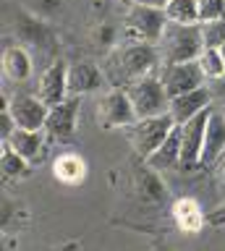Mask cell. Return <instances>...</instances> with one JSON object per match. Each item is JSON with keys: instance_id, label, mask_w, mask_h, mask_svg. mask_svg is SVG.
<instances>
[{"instance_id": "obj_1", "label": "cell", "mask_w": 225, "mask_h": 251, "mask_svg": "<svg viewBox=\"0 0 225 251\" xmlns=\"http://www.w3.org/2000/svg\"><path fill=\"white\" fill-rule=\"evenodd\" d=\"M162 66L157 45H144V42H118L113 55L102 66L105 78L110 89H128L139 78L157 74Z\"/></svg>"}, {"instance_id": "obj_2", "label": "cell", "mask_w": 225, "mask_h": 251, "mask_svg": "<svg viewBox=\"0 0 225 251\" xmlns=\"http://www.w3.org/2000/svg\"><path fill=\"white\" fill-rule=\"evenodd\" d=\"M204 34H201V24H168L165 34H162L157 50L162 66H175V63H194L204 50Z\"/></svg>"}, {"instance_id": "obj_3", "label": "cell", "mask_w": 225, "mask_h": 251, "mask_svg": "<svg viewBox=\"0 0 225 251\" xmlns=\"http://www.w3.org/2000/svg\"><path fill=\"white\" fill-rule=\"evenodd\" d=\"M168 16L160 8L152 5H131L123 19V31H121V42H144V45H160L162 34L168 29Z\"/></svg>"}, {"instance_id": "obj_4", "label": "cell", "mask_w": 225, "mask_h": 251, "mask_svg": "<svg viewBox=\"0 0 225 251\" xmlns=\"http://www.w3.org/2000/svg\"><path fill=\"white\" fill-rule=\"evenodd\" d=\"M175 128V121L168 115H157V118H142L136 121L134 126L126 128V136H128V144L134 149V154L139 160H150V157L160 149V144L168 139V133Z\"/></svg>"}, {"instance_id": "obj_5", "label": "cell", "mask_w": 225, "mask_h": 251, "mask_svg": "<svg viewBox=\"0 0 225 251\" xmlns=\"http://www.w3.org/2000/svg\"><path fill=\"white\" fill-rule=\"evenodd\" d=\"M126 92H128V97H131V105H134L136 121H142V118L168 115L170 97H168L165 84L160 81L157 74H150V76L139 78V81H134Z\"/></svg>"}, {"instance_id": "obj_6", "label": "cell", "mask_w": 225, "mask_h": 251, "mask_svg": "<svg viewBox=\"0 0 225 251\" xmlns=\"http://www.w3.org/2000/svg\"><path fill=\"white\" fill-rule=\"evenodd\" d=\"M215 107H207L204 113H199L197 118H191L189 123L181 126V168L183 173H194L201 165V152H204V133H207V123Z\"/></svg>"}, {"instance_id": "obj_7", "label": "cell", "mask_w": 225, "mask_h": 251, "mask_svg": "<svg viewBox=\"0 0 225 251\" xmlns=\"http://www.w3.org/2000/svg\"><path fill=\"white\" fill-rule=\"evenodd\" d=\"M97 121L105 131L128 128L136 123V113L126 89H110L97 100Z\"/></svg>"}, {"instance_id": "obj_8", "label": "cell", "mask_w": 225, "mask_h": 251, "mask_svg": "<svg viewBox=\"0 0 225 251\" xmlns=\"http://www.w3.org/2000/svg\"><path fill=\"white\" fill-rule=\"evenodd\" d=\"M157 76H160V81L165 84V92H168L170 100L178 97V94L199 89V86H207V78L201 74L197 60L194 63H175V66H160Z\"/></svg>"}, {"instance_id": "obj_9", "label": "cell", "mask_w": 225, "mask_h": 251, "mask_svg": "<svg viewBox=\"0 0 225 251\" xmlns=\"http://www.w3.org/2000/svg\"><path fill=\"white\" fill-rule=\"evenodd\" d=\"M11 115H13V123L16 128H26V131H45V123H48V113L50 107L37 97V94H29V92H19L13 94L11 102Z\"/></svg>"}, {"instance_id": "obj_10", "label": "cell", "mask_w": 225, "mask_h": 251, "mask_svg": "<svg viewBox=\"0 0 225 251\" xmlns=\"http://www.w3.org/2000/svg\"><path fill=\"white\" fill-rule=\"evenodd\" d=\"M81 97H68L60 105H52L48 113V123H45V133L52 141H68L76 133V123H79V107Z\"/></svg>"}, {"instance_id": "obj_11", "label": "cell", "mask_w": 225, "mask_h": 251, "mask_svg": "<svg viewBox=\"0 0 225 251\" xmlns=\"http://www.w3.org/2000/svg\"><path fill=\"white\" fill-rule=\"evenodd\" d=\"M37 97L48 107L60 105L63 100H68V63L66 60L55 58L42 71L40 84H37Z\"/></svg>"}, {"instance_id": "obj_12", "label": "cell", "mask_w": 225, "mask_h": 251, "mask_svg": "<svg viewBox=\"0 0 225 251\" xmlns=\"http://www.w3.org/2000/svg\"><path fill=\"white\" fill-rule=\"evenodd\" d=\"M16 37L24 45L37 47V50H52L58 45L55 31L42 19H37V16L26 13V11H19V16H16Z\"/></svg>"}, {"instance_id": "obj_13", "label": "cell", "mask_w": 225, "mask_h": 251, "mask_svg": "<svg viewBox=\"0 0 225 251\" xmlns=\"http://www.w3.org/2000/svg\"><path fill=\"white\" fill-rule=\"evenodd\" d=\"M212 89L209 86H199L194 92H186V94H178V97L170 100V118L175 121V126H183L189 123L191 118H197L199 113H204L207 107H212Z\"/></svg>"}, {"instance_id": "obj_14", "label": "cell", "mask_w": 225, "mask_h": 251, "mask_svg": "<svg viewBox=\"0 0 225 251\" xmlns=\"http://www.w3.org/2000/svg\"><path fill=\"white\" fill-rule=\"evenodd\" d=\"M107 81L105 71L97 63L79 60L74 66H68V97H84V94L97 92L100 86Z\"/></svg>"}, {"instance_id": "obj_15", "label": "cell", "mask_w": 225, "mask_h": 251, "mask_svg": "<svg viewBox=\"0 0 225 251\" xmlns=\"http://www.w3.org/2000/svg\"><path fill=\"white\" fill-rule=\"evenodd\" d=\"M0 68L3 76L13 84H24L32 78L34 71V60L24 45H5L3 47V58H0Z\"/></svg>"}, {"instance_id": "obj_16", "label": "cell", "mask_w": 225, "mask_h": 251, "mask_svg": "<svg viewBox=\"0 0 225 251\" xmlns=\"http://www.w3.org/2000/svg\"><path fill=\"white\" fill-rule=\"evenodd\" d=\"M225 157V113L220 110H212L207 123V133H204V152H201V165L209 168V165H217Z\"/></svg>"}, {"instance_id": "obj_17", "label": "cell", "mask_w": 225, "mask_h": 251, "mask_svg": "<svg viewBox=\"0 0 225 251\" xmlns=\"http://www.w3.org/2000/svg\"><path fill=\"white\" fill-rule=\"evenodd\" d=\"M134 188H136V196L147 204H162L168 199V186L165 180L160 178L157 170H152L150 165H139L134 170Z\"/></svg>"}, {"instance_id": "obj_18", "label": "cell", "mask_w": 225, "mask_h": 251, "mask_svg": "<svg viewBox=\"0 0 225 251\" xmlns=\"http://www.w3.org/2000/svg\"><path fill=\"white\" fill-rule=\"evenodd\" d=\"M45 136L48 133L45 131H26V128H16L11 133L8 141H3V144H8L13 152H19L24 160L29 162H40L45 157Z\"/></svg>"}, {"instance_id": "obj_19", "label": "cell", "mask_w": 225, "mask_h": 251, "mask_svg": "<svg viewBox=\"0 0 225 251\" xmlns=\"http://www.w3.org/2000/svg\"><path fill=\"white\" fill-rule=\"evenodd\" d=\"M173 220L178 225V230L183 233H199L207 225V215L201 212L199 201L191 196H181L173 201Z\"/></svg>"}, {"instance_id": "obj_20", "label": "cell", "mask_w": 225, "mask_h": 251, "mask_svg": "<svg viewBox=\"0 0 225 251\" xmlns=\"http://www.w3.org/2000/svg\"><path fill=\"white\" fill-rule=\"evenodd\" d=\"M147 165H150L152 170H173L181 165V126H175L173 131L168 133V139L160 144V149L154 152L150 160H144Z\"/></svg>"}, {"instance_id": "obj_21", "label": "cell", "mask_w": 225, "mask_h": 251, "mask_svg": "<svg viewBox=\"0 0 225 251\" xmlns=\"http://www.w3.org/2000/svg\"><path fill=\"white\" fill-rule=\"evenodd\" d=\"M52 176L66 186H79L87 178V162L76 152H63L52 160Z\"/></svg>"}, {"instance_id": "obj_22", "label": "cell", "mask_w": 225, "mask_h": 251, "mask_svg": "<svg viewBox=\"0 0 225 251\" xmlns=\"http://www.w3.org/2000/svg\"><path fill=\"white\" fill-rule=\"evenodd\" d=\"M0 173L5 180H16V178H26L32 173V162L24 160L19 152H13L8 144H0Z\"/></svg>"}, {"instance_id": "obj_23", "label": "cell", "mask_w": 225, "mask_h": 251, "mask_svg": "<svg viewBox=\"0 0 225 251\" xmlns=\"http://www.w3.org/2000/svg\"><path fill=\"white\" fill-rule=\"evenodd\" d=\"M165 16L170 24H199V0H170L165 8Z\"/></svg>"}, {"instance_id": "obj_24", "label": "cell", "mask_w": 225, "mask_h": 251, "mask_svg": "<svg viewBox=\"0 0 225 251\" xmlns=\"http://www.w3.org/2000/svg\"><path fill=\"white\" fill-rule=\"evenodd\" d=\"M197 63H199V68H201V74H204L207 81H220L225 76V60H223V55L217 47H204L201 55L197 58Z\"/></svg>"}, {"instance_id": "obj_25", "label": "cell", "mask_w": 225, "mask_h": 251, "mask_svg": "<svg viewBox=\"0 0 225 251\" xmlns=\"http://www.w3.org/2000/svg\"><path fill=\"white\" fill-rule=\"evenodd\" d=\"M225 19V0H199V24Z\"/></svg>"}, {"instance_id": "obj_26", "label": "cell", "mask_w": 225, "mask_h": 251, "mask_svg": "<svg viewBox=\"0 0 225 251\" xmlns=\"http://www.w3.org/2000/svg\"><path fill=\"white\" fill-rule=\"evenodd\" d=\"M201 34H204V45L207 47H223L225 45V19L201 24Z\"/></svg>"}, {"instance_id": "obj_27", "label": "cell", "mask_w": 225, "mask_h": 251, "mask_svg": "<svg viewBox=\"0 0 225 251\" xmlns=\"http://www.w3.org/2000/svg\"><path fill=\"white\" fill-rule=\"evenodd\" d=\"M13 131H16V123H13L8 100H3V105H0V144H3V141H8Z\"/></svg>"}, {"instance_id": "obj_28", "label": "cell", "mask_w": 225, "mask_h": 251, "mask_svg": "<svg viewBox=\"0 0 225 251\" xmlns=\"http://www.w3.org/2000/svg\"><path fill=\"white\" fill-rule=\"evenodd\" d=\"M95 39L100 45H105V47H115L118 42H115V29L110 26V24H100V26L95 29Z\"/></svg>"}, {"instance_id": "obj_29", "label": "cell", "mask_w": 225, "mask_h": 251, "mask_svg": "<svg viewBox=\"0 0 225 251\" xmlns=\"http://www.w3.org/2000/svg\"><path fill=\"white\" fill-rule=\"evenodd\" d=\"M207 225H209V227H223V225H225V201L217 204L215 209L207 212Z\"/></svg>"}, {"instance_id": "obj_30", "label": "cell", "mask_w": 225, "mask_h": 251, "mask_svg": "<svg viewBox=\"0 0 225 251\" xmlns=\"http://www.w3.org/2000/svg\"><path fill=\"white\" fill-rule=\"evenodd\" d=\"M209 89H212V97H215V100L225 102V76L220 78V81H215L212 86H209Z\"/></svg>"}, {"instance_id": "obj_31", "label": "cell", "mask_w": 225, "mask_h": 251, "mask_svg": "<svg viewBox=\"0 0 225 251\" xmlns=\"http://www.w3.org/2000/svg\"><path fill=\"white\" fill-rule=\"evenodd\" d=\"M139 3H142V5H152V8H160V11H165L170 0H139Z\"/></svg>"}, {"instance_id": "obj_32", "label": "cell", "mask_w": 225, "mask_h": 251, "mask_svg": "<svg viewBox=\"0 0 225 251\" xmlns=\"http://www.w3.org/2000/svg\"><path fill=\"white\" fill-rule=\"evenodd\" d=\"M217 180H220V186L225 188V157L220 160V176H217Z\"/></svg>"}, {"instance_id": "obj_33", "label": "cell", "mask_w": 225, "mask_h": 251, "mask_svg": "<svg viewBox=\"0 0 225 251\" xmlns=\"http://www.w3.org/2000/svg\"><path fill=\"white\" fill-rule=\"evenodd\" d=\"M118 3H123V5H126V8H131V5H136L139 0H118Z\"/></svg>"}, {"instance_id": "obj_34", "label": "cell", "mask_w": 225, "mask_h": 251, "mask_svg": "<svg viewBox=\"0 0 225 251\" xmlns=\"http://www.w3.org/2000/svg\"><path fill=\"white\" fill-rule=\"evenodd\" d=\"M217 50H220V55H223V60H225V45H223V47H217Z\"/></svg>"}, {"instance_id": "obj_35", "label": "cell", "mask_w": 225, "mask_h": 251, "mask_svg": "<svg viewBox=\"0 0 225 251\" xmlns=\"http://www.w3.org/2000/svg\"><path fill=\"white\" fill-rule=\"evenodd\" d=\"M223 113H225V107H223Z\"/></svg>"}]
</instances>
